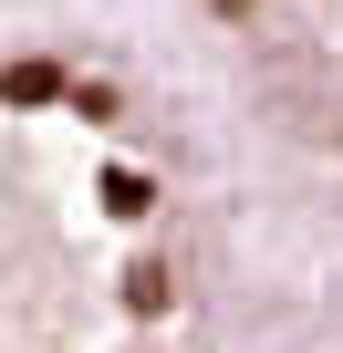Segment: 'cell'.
I'll use <instances>...</instances> for the list:
<instances>
[{"instance_id": "6da1fadb", "label": "cell", "mask_w": 343, "mask_h": 353, "mask_svg": "<svg viewBox=\"0 0 343 353\" xmlns=\"http://www.w3.org/2000/svg\"><path fill=\"white\" fill-rule=\"evenodd\" d=\"M219 94L343 229V0H166Z\"/></svg>"}]
</instances>
